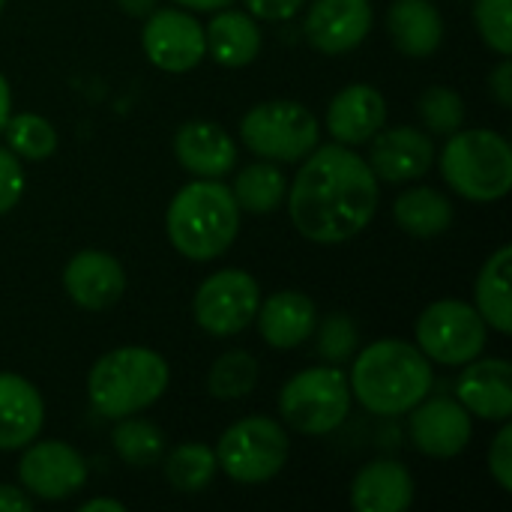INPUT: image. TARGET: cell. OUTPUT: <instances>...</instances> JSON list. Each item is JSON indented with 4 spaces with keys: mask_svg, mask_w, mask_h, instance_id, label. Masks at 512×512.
I'll return each mask as SVG.
<instances>
[{
    "mask_svg": "<svg viewBox=\"0 0 512 512\" xmlns=\"http://www.w3.org/2000/svg\"><path fill=\"white\" fill-rule=\"evenodd\" d=\"M489 93L495 96V102L501 108L512 105V63L510 57H504L492 72H489Z\"/></svg>",
    "mask_w": 512,
    "mask_h": 512,
    "instance_id": "38",
    "label": "cell"
},
{
    "mask_svg": "<svg viewBox=\"0 0 512 512\" xmlns=\"http://www.w3.org/2000/svg\"><path fill=\"white\" fill-rule=\"evenodd\" d=\"M141 48L147 54V60L162 69V72H192L204 57H207V45H204V27L201 21L189 12V9H153L144 18V30H141Z\"/></svg>",
    "mask_w": 512,
    "mask_h": 512,
    "instance_id": "11",
    "label": "cell"
},
{
    "mask_svg": "<svg viewBox=\"0 0 512 512\" xmlns=\"http://www.w3.org/2000/svg\"><path fill=\"white\" fill-rule=\"evenodd\" d=\"M174 156L192 177L219 180L237 165V144L219 123L189 120L174 135Z\"/></svg>",
    "mask_w": 512,
    "mask_h": 512,
    "instance_id": "19",
    "label": "cell"
},
{
    "mask_svg": "<svg viewBox=\"0 0 512 512\" xmlns=\"http://www.w3.org/2000/svg\"><path fill=\"white\" fill-rule=\"evenodd\" d=\"M63 288L78 309L105 312L123 297L126 270L114 255L102 249H81L63 267Z\"/></svg>",
    "mask_w": 512,
    "mask_h": 512,
    "instance_id": "16",
    "label": "cell"
},
{
    "mask_svg": "<svg viewBox=\"0 0 512 512\" xmlns=\"http://www.w3.org/2000/svg\"><path fill=\"white\" fill-rule=\"evenodd\" d=\"M414 495L411 471L393 459L369 462L351 483V507L357 512H405L414 504Z\"/></svg>",
    "mask_w": 512,
    "mask_h": 512,
    "instance_id": "22",
    "label": "cell"
},
{
    "mask_svg": "<svg viewBox=\"0 0 512 512\" xmlns=\"http://www.w3.org/2000/svg\"><path fill=\"white\" fill-rule=\"evenodd\" d=\"M387 33L405 57H432L444 42V18L432 0H393L387 9Z\"/></svg>",
    "mask_w": 512,
    "mask_h": 512,
    "instance_id": "23",
    "label": "cell"
},
{
    "mask_svg": "<svg viewBox=\"0 0 512 512\" xmlns=\"http://www.w3.org/2000/svg\"><path fill=\"white\" fill-rule=\"evenodd\" d=\"M387 123V99L372 84H348L342 87L324 114L327 132L336 138V144L360 147L369 144V138Z\"/></svg>",
    "mask_w": 512,
    "mask_h": 512,
    "instance_id": "18",
    "label": "cell"
},
{
    "mask_svg": "<svg viewBox=\"0 0 512 512\" xmlns=\"http://www.w3.org/2000/svg\"><path fill=\"white\" fill-rule=\"evenodd\" d=\"M510 267H512V246H498L474 285V309L501 336L512 333V300H510Z\"/></svg>",
    "mask_w": 512,
    "mask_h": 512,
    "instance_id": "25",
    "label": "cell"
},
{
    "mask_svg": "<svg viewBox=\"0 0 512 512\" xmlns=\"http://www.w3.org/2000/svg\"><path fill=\"white\" fill-rule=\"evenodd\" d=\"M126 507L120 501H111V498H93V501H84L81 512H123Z\"/></svg>",
    "mask_w": 512,
    "mask_h": 512,
    "instance_id": "43",
    "label": "cell"
},
{
    "mask_svg": "<svg viewBox=\"0 0 512 512\" xmlns=\"http://www.w3.org/2000/svg\"><path fill=\"white\" fill-rule=\"evenodd\" d=\"M6 144L18 159H30V162H42L51 153H57V129L51 120H45L42 114H9L6 126H3Z\"/></svg>",
    "mask_w": 512,
    "mask_h": 512,
    "instance_id": "31",
    "label": "cell"
},
{
    "mask_svg": "<svg viewBox=\"0 0 512 512\" xmlns=\"http://www.w3.org/2000/svg\"><path fill=\"white\" fill-rule=\"evenodd\" d=\"M213 453L225 477L243 486H261L282 474L291 456V441L282 423L255 414L228 426Z\"/></svg>",
    "mask_w": 512,
    "mask_h": 512,
    "instance_id": "6",
    "label": "cell"
},
{
    "mask_svg": "<svg viewBox=\"0 0 512 512\" xmlns=\"http://www.w3.org/2000/svg\"><path fill=\"white\" fill-rule=\"evenodd\" d=\"M435 141L417 126H381L369 138V168L384 183H411L435 165Z\"/></svg>",
    "mask_w": 512,
    "mask_h": 512,
    "instance_id": "14",
    "label": "cell"
},
{
    "mask_svg": "<svg viewBox=\"0 0 512 512\" xmlns=\"http://www.w3.org/2000/svg\"><path fill=\"white\" fill-rule=\"evenodd\" d=\"M489 471L495 477V483L512 492V426L510 420L501 423V432L495 435L492 447H489Z\"/></svg>",
    "mask_w": 512,
    "mask_h": 512,
    "instance_id": "36",
    "label": "cell"
},
{
    "mask_svg": "<svg viewBox=\"0 0 512 512\" xmlns=\"http://www.w3.org/2000/svg\"><path fill=\"white\" fill-rule=\"evenodd\" d=\"M417 114L423 126L435 135H453L465 126V99L453 87H426L417 99Z\"/></svg>",
    "mask_w": 512,
    "mask_h": 512,
    "instance_id": "33",
    "label": "cell"
},
{
    "mask_svg": "<svg viewBox=\"0 0 512 512\" xmlns=\"http://www.w3.org/2000/svg\"><path fill=\"white\" fill-rule=\"evenodd\" d=\"M447 186L471 204H495L512 189L510 141L492 129H456L441 150Z\"/></svg>",
    "mask_w": 512,
    "mask_h": 512,
    "instance_id": "5",
    "label": "cell"
},
{
    "mask_svg": "<svg viewBox=\"0 0 512 512\" xmlns=\"http://www.w3.org/2000/svg\"><path fill=\"white\" fill-rule=\"evenodd\" d=\"M243 3L249 15L261 21H288L306 6V0H243Z\"/></svg>",
    "mask_w": 512,
    "mask_h": 512,
    "instance_id": "37",
    "label": "cell"
},
{
    "mask_svg": "<svg viewBox=\"0 0 512 512\" xmlns=\"http://www.w3.org/2000/svg\"><path fill=\"white\" fill-rule=\"evenodd\" d=\"M111 447L129 468H153L165 456V435L156 423L141 417H120L111 432Z\"/></svg>",
    "mask_w": 512,
    "mask_h": 512,
    "instance_id": "28",
    "label": "cell"
},
{
    "mask_svg": "<svg viewBox=\"0 0 512 512\" xmlns=\"http://www.w3.org/2000/svg\"><path fill=\"white\" fill-rule=\"evenodd\" d=\"M240 141L258 159L303 162L321 144V123L303 102H258L240 120Z\"/></svg>",
    "mask_w": 512,
    "mask_h": 512,
    "instance_id": "7",
    "label": "cell"
},
{
    "mask_svg": "<svg viewBox=\"0 0 512 512\" xmlns=\"http://www.w3.org/2000/svg\"><path fill=\"white\" fill-rule=\"evenodd\" d=\"M240 207L231 186L198 177L186 183L168 204L165 231L171 246L189 261L222 258L240 231Z\"/></svg>",
    "mask_w": 512,
    "mask_h": 512,
    "instance_id": "3",
    "label": "cell"
},
{
    "mask_svg": "<svg viewBox=\"0 0 512 512\" xmlns=\"http://www.w3.org/2000/svg\"><path fill=\"white\" fill-rule=\"evenodd\" d=\"M408 435L414 447L429 459H456L474 435V417L459 399L438 396L423 399L408 411Z\"/></svg>",
    "mask_w": 512,
    "mask_h": 512,
    "instance_id": "13",
    "label": "cell"
},
{
    "mask_svg": "<svg viewBox=\"0 0 512 512\" xmlns=\"http://www.w3.org/2000/svg\"><path fill=\"white\" fill-rule=\"evenodd\" d=\"M255 324L261 339L276 351H291L312 339L318 324V306L303 291H276L258 303Z\"/></svg>",
    "mask_w": 512,
    "mask_h": 512,
    "instance_id": "20",
    "label": "cell"
},
{
    "mask_svg": "<svg viewBox=\"0 0 512 512\" xmlns=\"http://www.w3.org/2000/svg\"><path fill=\"white\" fill-rule=\"evenodd\" d=\"M417 348L441 366H465L486 348L489 327L465 300H435L417 318Z\"/></svg>",
    "mask_w": 512,
    "mask_h": 512,
    "instance_id": "9",
    "label": "cell"
},
{
    "mask_svg": "<svg viewBox=\"0 0 512 512\" xmlns=\"http://www.w3.org/2000/svg\"><path fill=\"white\" fill-rule=\"evenodd\" d=\"M378 177L345 144H318L288 186V216L309 243L339 246L354 240L378 210Z\"/></svg>",
    "mask_w": 512,
    "mask_h": 512,
    "instance_id": "1",
    "label": "cell"
},
{
    "mask_svg": "<svg viewBox=\"0 0 512 512\" xmlns=\"http://www.w3.org/2000/svg\"><path fill=\"white\" fill-rule=\"evenodd\" d=\"M174 3L183 9H192V12H216V9L231 6L234 0H174Z\"/></svg>",
    "mask_w": 512,
    "mask_h": 512,
    "instance_id": "41",
    "label": "cell"
},
{
    "mask_svg": "<svg viewBox=\"0 0 512 512\" xmlns=\"http://www.w3.org/2000/svg\"><path fill=\"white\" fill-rule=\"evenodd\" d=\"M435 384L432 360L405 339H378L354 354L351 399L375 417H405Z\"/></svg>",
    "mask_w": 512,
    "mask_h": 512,
    "instance_id": "2",
    "label": "cell"
},
{
    "mask_svg": "<svg viewBox=\"0 0 512 512\" xmlns=\"http://www.w3.org/2000/svg\"><path fill=\"white\" fill-rule=\"evenodd\" d=\"M474 24L480 39L501 57L512 54V0H474Z\"/></svg>",
    "mask_w": 512,
    "mask_h": 512,
    "instance_id": "34",
    "label": "cell"
},
{
    "mask_svg": "<svg viewBox=\"0 0 512 512\" xmlns=\"http://www.w3.org/2000/svg\"><path fill=\"white\" fill-rule=\"evenodd\" d=\"M312 336H315L318 357L330 366H342V363L354 360V354L360 351V327L345 312H333L324 321L318 318Z\"/></svg>",
    "mask_w": 512,
    "mask_h": 512,
    "instance_id": "32",
    "label": "cell"
},
{
    "mask_svg": "<svg viewBox=\"0 0 512 512\" xmlns=\"http://www.w3.org/2000/svg\"><path fill=\"white\" fill-rule=\"evenodd\" d=\"M45 423V402L39 390L12 372H0V453L24 450L39 438Z\"/></svg>",
    "mask_w": 512,
    "mask_h": 512,
    "instance_id": "21",
    "label": "cell"
},
{
    "mask_svg": "<svg viewBox=\"0 0 512 512\" xmlns=\"http://www.w3.org/2000/svg\"><path fill=\"white\" fill-rule=\"evenodd\" d=\"M120 12H126L129 18H147L156 9V0H117Z\"/></svg>",
    "mask_w": 512,
    "mask_h": 512,
    "instance_id": "40",
    "label": "cell"
},
{
    "mask_svg": "<svg viewBox=\"0 0 512 512\" xmlns=\"http://www.w3.org/2000/svg\"><path fill=\"white\" fill-rule=\"evenodd\" d=\"M258 303H261V288L252 279V273L228 267L210 273L198 285L192 300V315L204 333L216 339H228L243 333L255 321Z\"/></svg>",
    "mask_w": 512,
    "mask_h": 512,
    "instance_id": "10",
    "label": "cell"
},
{
    "mask_svg": "<svg viewBox=\"0 0 512 512\" xmlns=\"http://www.w3.org/2000/svg\"><path fill=\"white\" fill-rule=\"evenodd\" d=\"M33 510V498L24 489L0 486V512H27Z\"/></svg>",
    "mask_w": 512,
    "mask_h": 512,
    "instance_id": "39",
    "label": "cell"
},
{
    "mask_svg": "<svg viewBox=\"0 0 512 512\" xmlns=\"http://www.w3.org/2000/svg\"><path fill=\"white\" fill-rule=\"evenodd\" d=\"M258 384V360L249 351H225L207 372V393L219 402L246 399Z\"/></svg>",
    "mask_w": 512,
    "mask_h": 512,
    "instance_id": "30",
    "label": "cell"
},
{
    "mask_svg": "<svg viewBox=\"0 0 512 512\" xmlns=\"http://www.w3.org/2000/svg\"><path fill=\"white\" fill-rule=\"evenodd\" d=\"M393 219L405 234H411L417 240H432V237H441L444 231H450L456 210L444 192H438L432 186H414L393 201Z\"/></svg>",
    "mask_w": 512,
    "mask_h": 512,
    "instance_id": "26",
    "label": "cell"
},
{
    "mask_svg": "<svg viewBox=\"0 0 512 512\" xmlns=\"http://www.w3.org/2000/svg\"><path fill=\"white\" fill-rule=\"evenodd\" d=\"M216 471H219L216 453L198 441L174 447L165 459V480L171 483V489H177L183 495L204 492L213 483Z\"/></svg>",
    "mask_w": 512,
    "mask_h": 512,
    "instance_id": "29",
    "label": "cell"
},
{
    "mask_svg": "<svg viewBox=\"0 0 512 512\" xmlns=\"http://www.w3.org/2000/svg\"><path fill=\"white\" fill-rule=\"evenodd\" d=\"M207 57H213L225 69H243L261 54V27L243 9H216L210 24L204 27Z\"/></svg>",
    "mask_w": 512,
    "mask_h": 512,
    "instance_id": "24",
    "label": "cell"
},
{
    "mask_svg": "<svg viewBox=\"0 0 512 512\" xmlns=\"http://www.w3.org/2000/svg\"><path fill=\"white\" fill-rule=\"evenodd\" d=\"M21 489L39 501H66L87 483L84 456L66 441H30L18 462Z\"/></svg>",
    "mask_w": 512,
    "mask_h": 512,
    "instance_id": "12",
    "label": "cell"
},
{
    "mask_svg": "<svg viewBox=\"0 0 512 512\" xmlns=\"http://www.w3.org/2000/svg\"><path fill=\"white\" fill-rule=\"evenodd\" d=\"M9 114H12V90H9V81H6L3 72H0V132H3V126H6Z\"/></svg>",
    "mask_w": 512,
    "mask_h": 512,
    "instance_id": "42",
    "label": "cell"
},
{
    "mask_svg": "<svg viewBox=\"0 0 512 512\" xmlns=\"http://www.w3.org/2000/svg\"><path fill=\"white\" fill-rule=\"evenodd\" d=\"M231 195H234V201H237L240 210L255 213V216H264V213H273V210H279L285 204L288 177L279 168V162L261 159V162L246 165L234 177Z\"/></svg>",
    "mask_w": 512,
    "mask_h": 512,
    "instance_id": "27",
    "label": "cell"
},
{
    "mask_svg": "<svg viewBox=\"0 0 512 512\" xmlns=\"http://www.w3.org/2000/svg\"><path fill=\"white\" fill-rule=\"evenodd\" d=\"M3 6H6V0H0V12H3Z\"/></svg>",
    "mask_w": 512,
    "mask_h": 512,
    "instance_id": "44",
    "label": "cell"
},
{
    "mask_svg": "<svg viewBox=\"0 0 512 512\" xmlns=\"http://www.w3.org/2000/svg\"><path fill=\"white\" fill-rule=\"evenodd\" d=\"M459 405L486 423H504L512 414V366L504 357L471 360L456 381Z\"/></svg>",
    "mask_w": 512,
    "mask_h": 512,
    "instance_id": "17",
    "label": "cell"
},
{
    "mask_svg": "<svg viewBox=\"0 0 512 512\" xmlns=\"http://www.w3.org/2000/svg\"><path fill=\"white\" fill-rule=\"evenodd\" d=\"M24 195V168L21 159L9 150L0 147V216L9 213Z\"/></svg>",
    "mask_w": 512,
    "mask_h": 512,
    "instance_id": "35",
    "label": "cell"
},
{
    "mask_svg": "<svg viewBox=\"0 0 512 512\" xmlns=\"http://www.w3.org/2000/svg\"><path fill=\"white\" fill-rule=\"evenodd\" d=\"M168 384L171 369L162 354L144 345H120L93 363L87 375V396L99 417L120 420L156 405Z\"/></svg>",
    "mask_w": 512,
    "mask_h": 512,
    "instance_id": "4",
    "label": "cell"
},
{
    "mask_svg": "<svg viewBox=\"0 0 512 512\" xmlns=\"http://www.w3.org/2000/svg\"><path fill=\"white\" fill-rule=\"evenodd\" d=\"M351 411V387L342 369L312 366L297 372L279 393V414L297 435H330Z\"/></svg>",
    "mask_w": 512,
    "mask_h": 512,
    "instance_id": "8",
    "label": "cell"
},
{
    "mask_svg": "<svg viewBox=\"0 0 512 512\" xmlns=\"http://www.w3.org/2000/svg\"><path fill=\"white\" fill-rule=\"evenodd\" d=\"M372 0H315L306 9L303 33L321 54H348L372 30Z\"/></svg>",
    "mask_w": 512,
    "mask_h": 512,
    "instance_id": "15",
    "label": "cell"
}]
</instances>
